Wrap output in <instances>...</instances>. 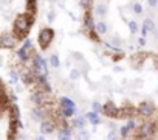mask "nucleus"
I'll return each mask as SVG.
<instances>
[{
  "instance_id": "f257e3e1",
  "label": "nucleus",
  "mask_w": 158,
  "mask_h": 140,
  "mask_svg": "<svg viewBox=\"0 0 158 140\" xmlns=\"http://www.w3.org/2000/svg\"><path fill=\"white\" fill-rule=\"evenodd\" d=\"M34 16H36V11H27L25 14H19L16 17V20L13 24V30H14L13 34L19 41L23 39V37H27V34H28V31H30L34 19H36Z\"/></svg>"
},
{
  "instance_id": "f03ea898",
  "label": "nucleus",
  "mask_w": 158,
  "mask_h": 140,
  "mask_svg": "<svg viewBox=\"0 0 158 140\" xmlns=\"http://www.w3.org/2000/svg\"><path fill=\"white\" fill-rule=\"evenodd\" d=\"M53 39H54V31H53V28H42V30L39 31L37 42H39V45H40L42 50H47V48L51 45Z\"/></svg>"
},
{
  "instance_id": "7ed1b4c3",
  "label": "nucleus",
  "mask_w": 158,
  "mask_h": 140,
  "mask_svg": "<svg viewBox=\"0 0 158 140\" xmlns=\"http://www.w3.org/2000/svg\"><path fill=\"white\" fill-rule=\"evenodd\" d=\"M153 135H155V123L153 121H144L136 131V137L149 138V137H153Z\"/></svg>"
},
{
  "instance_id": "20e7f679",
  "label": "nucleus",
  "mask_w": 158,
  "mask_h": 140,
  "mask_svg": "<svg viewBox=\"0 0 158 140\" xmlns=\"http://www.w3.org/2000/svg\"><path fill=\"white\" fill-rule=\"evenodd\" d=\"M19 44V39L13 33H3L0 36V47L2 48H14Z\"/></svg>"
},
{
  "instance_id": "39448f33",
  "label": "nucleus",
  "mask_w": 158,
  "mask_h": 140,
  "mask_svg": "<svg viewBox=\"0 0 158 140\" xmlns=\"http://www.w3.org/2000/svg\"><path fill=\"white\" fill-rule=\"evenodd\" d=\"M136 114V107H133L132 104H126L123 107H118V114H116V118H123V120H132Z\"/></svg>"
},
{
  "instance_id": "423d86ee",
  "label": "nucleus",
  "mask_w": 158,
  "mask_h": 140,
  "mask_svg": "<svg viewBox=\"0 0 158 140\" xmlns=\"http://www.w3.org/2000/svg\"><path fill=\"white\" fill-rule=\"evenodd\" d=\"M101 112H102L106 117H109V118H116L118 106H116L115 103H112V101H107V103L101 107Z\"/></svg>"
},
{
  "instance_id": "0eeeda50",
  "label": "nucleus",
  "mask_w": 158,
  "mask_h": 140,
  "mask_svg": "<svg viewBox=\"0 0 158 140\" xmlns=\"http://www.w3.org/2000/svg\"><path fill=\"white\" fill-rule=\"evenodd\" d=\"M153 111H155V107H153V104H150V103H141L139 106H138V109H136V112L141 115V117H150L152 114H153Z\"/></svg>"
},
{
  "instance_id": "6e6552de",
  "label": "nucleus",
  "mask_w": 158,
  "mask_h": 140,
  "mask_svg": "<svg viewBox=\"0 0 158 140\" xmlns=\"http://www.w3.org/2000/svg\"><path fill=\"white\" fill-rule=\"evenodd\" d=\"M93 27H95V22H93V17H92V11L87 10L85 14H84V31H85V34H89L93 30Z\"/></svg>"
},
{
  "instance_id": "1a4fd4ad",
  "label": "nucleus",
  "mask_w": 158,
  "mask_h": 140,
  "mask_svg": "<svg viewBox=\"0 0 158 140\" xmlns=\"http://www.w3.org/2000/svg\"><path fill=\"white\" fill-rule=\"evenodd\" d=\"M141 31H143V37H146V34H147V33L155 31V22H153V19L146 17V19H144V22H143V28H141Z\"/></svg>"
},
{
  "instance_id": "9d476101",
  "label": "nucleus",
  "mask_w": 158,
  "mask_h": 140,
  "mask_svg": "<svg viewBox=\"0 0 158 140\" xmlns=\"http://www.w3.org/2000/svg\"><path fill=\"white\" fill-rule=\"evenodd\" d=\"M54 131V123L51 120H40V132L42 134H51Z\"/></svg>"
},
{
  "instance_id": "9b49d317",
  "label": "nucleus",
  "mask_w": 158,
  "mask_h": 140,
  "mask_svg": "<svg viewBox=\"0 0 158 140\" xmlns=\"http://www.w3.org/2000/svg\"><path fill=\"white\" fill-rule=\"evenodd\" d=\"M36 53V50H33V51H28V50H23V48H19L17 50V58L22 61V62H27V61H30L31 58H33V55Z\"/></svg>"
},
{
  "instance_id": "f8f14e48",
  "label": "nucleus",
  "mask_w": 158,
  "mask_h": 140,
  "mask_svg": "<svg viewBox=\"0 0 158 140\" xmlns=\"http://www.w3.org/2000/svg\"><path fill=\"white\" fill-rule=\"evenodd\" d=\"M20 78H22V81L25 83V84H33L34 83V75H33V72L31 70H22L20 72Z\"/></svg>"
},
{
  "instance_id": "ddd939ff",
  "label": "nucleus",
  "mask_w": 158,
  "mask_h": 140,
  "mask_svg": "<svg viewBox=\"0 0 158 140\" xmlns=\"http://www.w3.org/2000/svg\"><path fill=\"white\" fill-rule=\"evenodd\" d=\"M8 112H10V120H19L20 117V111H19V106L16 103H11L8 106Z\"/></svg>"
},
{
  "instance_id": "4468645a",
  "label": "nucleus",
  "mask_w": 158,
  "mask_h": 140,
  "mask_svg": "<svg viewBox=\"0 0 158 140\" xmlns=\"http://www.w3.org/2000/svg\"><path fill=\"white\" fill-rule=\"evenodd\" d=\"M71 126L73 128H77V129H85V126H87L85 117H74L71 120Z\"/></svg>"
},
{
  "instance_id": "2eb2a0df",
  "label": "nucleus",
  "mask_w": 158,
  "mask_h": 140,
  "mask_svg": "<svg viewBox=\"0 0 158 140\" xmlns=\"http://www.w3.org/2000/svg\"><path fill=\"white\" fill-rule=\"evenodd\" d=\"M59 107H71V109H76V104H74V101L71 100V98H68V97H60L59 98Z\"/></svg>"
},
{
  "instance_id": "dca6fc26",
  "label": "nucleus",
  "mask_w": 158,
  "mask_h": 140,
  "mask_svg": "<svg viewBox=\"0 0 158 140\" xmlns=\"http://www.w3.org/2000/svg\"><path fill=\"white\" fill-rule=\"evenodd\" d=\"M85 120H87L89 123H92L93 126H96V125L101 123V117H99V114H96V112H87V114H85Z\"/></svg>"
},
{
  "instance_id": "f3484780",
  "label": "nucleus",
  "mask_w": 158,
  "mask_h": 140,
  "mask_svg": "<svg viewBox=\"0 0 158 140\" xmlns=\"http://www.w3.org/2000/svg\"><path fill=\"white\" fill-rule=\"evenodd\" d=\"M57 140H71V129H70V126H65V128H62L57 132Z\"/></svg>"
},
{
  "instance_id": "a211bd4d",
  "label": "nucleus",
  "mask_w": 158,
  "mask_h": 140,
  "mask_svg": "<svg viewBox=\"0 0 158 140\" xmlns=\"http://www.w3.org/2000/svg\"><path fill=\"white\" fill-rule=\"evenodd\" d=\"M93 30H95V33H96L98 36H101V34H106V33H107L109 27H107L106 22H98V24H95Z\"/></svg>"
},
{
  "instance_id": "6ab92c4d",
  "label": "nucleus",
  "mask_w": 158,
  "mask_h": 140,
  "mask_svg": "<svg viewBox=\"0 0 158 140\" xmlns=\"http://www.w3.org/2000/svg\"><path fill=\"white\" fill-rule=\"evenodd\" d=\"M31 118L33 120H44V107H34L31 111Z\"/></svg>"
},
{
  "instance_id": "aec40b11",
  "label": "nucleus",
  "mask_w": 158,
  "mask_h": 140,
  "mask_svg": "<svg viewBox=\"0 0 158 140\" xmlns=\"http://www.w3.org/2000/svg\"><path fill=\"white\" fill-rule=\"evenodd\" d=\"M95 13H96V16L102 17V16H106V14H107V7H106L104 3H98V5H96V8H95Z\"/></svg>"
},
{
  "instance_id": "412c9836",
  "label": "nucleus",
  "mask_w": 158,
  "mask_h": 140,
  "mask_svg": "<svg viewBox=\"0 0 158 140\" xmlns=\"http://www.w3.org/2000/svg\"><path fill=\"white\" fill-rule=\"evenodd\" d=\"M48 62H50L51 67H54V68H59V67H60V59H59V56H57L56 53L50 56V61H48Z\"/></svg>"
},
{
  "instance_id": "4be33fe9",
  "label": "nucleus",
  "mask_w": 158,
  "mask_h": 140,
  "mask_svg": "<svg viewBox=\"0 0 158 140\" xmlns=\"http://www.w3.org/2000/svg\"><path fill=\"white\" fill-rule=\"evenodd\" d=\"M77 140H90V132L87 129H79V137Z\"/></svg>"
},
{
  "instance_id": "5701e85b",
  "label": "nucleus",
  "mask_w": 158,
  "mask_h": 140,
  "mask_svg": "<svg viewBox=\"0 0 158 140\" xmlns=\"http://www.w3.org/2000/svg\"><path fill=\"white\" fill-rule=\"evenodd\" d=\"M81 75H82V73H81V70H79V68H71V72H70V80L76 81Z\"/></svg>"
},
{
  "instance_id": "b1692460",
  "label": "nucleus",
  "mask_w": 158,
  "mask_h": 140,
  "mask_svg": "<svg viewBox=\"0 0 158 140\" xmlns=\"http://www.w3.org/2000/svg\"><path fill=\"white\" fill-rule=\"evenodd\" d=\"M79 5H81L84 10H90L93 5V0H79Z\"/></svg>"
},
{
  "instance_id": "393cba45",
  "label": "nucleus",
  "mask_w": 158,
  "mask_h": 140,
  "mask_svg": "<svg viewBox=\"0 0 158 140\" xmlns=\"http://www.w3.org/2000/svg\"><path fill=\"white\" fill-rule=\"evenodd\" d=\"M22 48H23V50H28V51H33V50H34V47H33V42H31L30 39H25V42H23Z\"/></svg>"
},
{
  "instance_id": "a878e982",
  "label": "nucleus",
  "mask_w": 158,
  "mask_h": 140,
  "mask_svg": "<svg viewBox=\"0 0 158 140\" xmlns=\"http://www.w3.org/2000/svg\"><path fill=\"white\" fill-rule=\"evenodd\" d=\"M129 30H130V33H138V24L135 22V20H130L129 22Z\"/></svg>"
},
{
  "instance_id": "bb28decb",
  "label": "nucleus",
  "mask_w": 158,
  "mask_h": 140,
  "mask_svg": "<svg viewBox=\"0 0 158 140\" xmlns=\"http://www.w3.org/2000/svg\"><path fill=\"white\" fill-rule=\"evenodd\" d=\"M36 2H37V0H27L28 11H36Z\"/></svg>"
},
{
  "instance_id": "cd10ccee",
  "label": "nucleus",
  "mask_w": 158,
  "mask_h": 140,
  "mask_svg": "<svg viewBox=\"0 0 158 140\" xmlns=\"http://www.w3.org/2000/svg\"><path fill=\"white\" fill-rule=\"evenodd\" d=\"M132 10H133V13H136V14H141V13H143V7H141L139 3H133Z\"/></svg>"
},
{
  "instance_id": "c85d7f7f",
  "label": "nucleus",
  "mask_w": 158,
  "mask_h": 140,
  "mask_svg": "<svg viewBox=\"0 0 158 140\" xmlns=\"http://www.w3.org/2000/svg\"><path fill=\"white\" fill-rule=\"evenodd\" d=\"M101 107H102V106H101L99 103H96V101H95V103L92 104V112H96V114H99V112H101Z\"/></svg>"
},
{
  "instance_id": "c756f323",
  "label": "nucleus",
  "mask_w": 158,
  "mask_h": 140,
  "mask_svg": "<svg viewBox=\"0 0 158 140\" xmlns=\"http://www.w3.org/2000/svg\"><path fill=\"white\" fill-rule=\"evenodd\" d=\"M10 78H11V83H17L19 81V75L14 72V70H11V72H10Z\"/></svg>"
},
{
  "instance_id": "7c9ffc66",
  "label": "nucleus",
  "mask_w": 158,
  "mask_h": 140,
  "mask_svg": "<svg viewBox=\"0 0 158 140\" xmlns=\"http://www.w3.org/2000/svg\"><path fill=\"white\" fill-rule=\"evenodd\" d=\"M126 128H127V129H129V131L132 132V131H133V129L136 128V123H135L133 120H129V121H127V125H126Z\"/></svg>"
},
{
  "instance_id": "2f4dec72",
  "label": "nucleus",
  "mask_w": 158,
  "mask_h": 140,
  "mask_svg": "<svg viewBox=\"0 0 158 140\" xmlns=\"http://www.w3.org/2000/svg\"><path fill=\"white\" fill-rule=\"evenodd\" d=\"M107 140H118V134H116V131H110V132L107 134Z\"/></svg>"
},
{
  "instance_id": "473e14b6",
  "label": "nucleus",
  "mask_w": 158,
  "mask_h": 140,
  "mask_svg": "<svg viewBox=\"0 0 158 140\" xmlns=\"http://www.w3.org/2000/svg\"><path fill=\"white\" fill-rule=\"evenodd\" d=\"M89 36H90V39H92V41H95V42H99V36L95 33V30H92V31L89 33Z\"/></svg>"
},
{
  "instance_id": "72a5a7b5",
  "label": "nucleus",
  "mask_w": 158,
  "mask_h": 140,
  "mask_svg": "<svg viewBox=\"0 0 158 140\" xmlns=\"http://www.w3.org/2000/svg\"><path fill=\"white\" fill-rule=\"evenodd\" d=\"M119 134H121V137H129V134H130V131L126 128V126H123L121 129H119Z\"/></svg>"
},
{
  "instance_id": "f704fd0d",
  "label": "nucleus",
  "mask_w": 158,
  "mask_h": 140,
  "mask_svg": "<svg viewBox=\"0 0 158 140\" xmlns=\"http://www.w3.org/2000/svg\"><path fill=\"white\" fill-rule=\"evenodd\" d=\"M54 19H56V13H54V10H51V11L48 13V20H50V22H53Z\"/></svg>"
},
{
  "instance_id": "c9c22d12",
  "label": "nucleus",
  "mask_w": 158,
  "mask_h": 140,
  "mask_svg": "<svg viewBox=\"0 0 158 140\" xmlns=\"http://www.w3.org/2000/svg\"><path fill=\"white\" fill-rule=\"evenodd\" d=\"M147 3H149V7H150V8H155V7H156V3H158V0H147Z\"/></svg>"
},
{
  "instance_id": "e433bc0d",
  "label": "nucleus",
  "mask_w": 158,
  "mask_h": 140,
  "mask_svg": "<svg viewBox=\"0 0 158 140\" xmlns=\"http://www.w3.org/2000/svg\"><path fill=\"white\" fill-rule=\"evenodd\" d=\"M74 59H76V61H82V56L79 55V53H74Z\"/></svg>"
},
{
  "instance_id": "4c0bfd02",
  "label": "nucleus",
  "mask_w": 158,
  "mask_h": 140,
  "mask_svg": "<svg viewBox=\"0 0 158 140\" xmlns=\"http://www.w3.org/2000/svg\"><path fill=\"white\" fill-rule=\"evenodd\" d=\"M138 44H139V45H144V44H146V37H139Z\"/></svg>"
},
{
  "instance_id": "58836bf2",
  "label": "nucleus",
  "mask_w": 158,
  "mask_h": 140,
  "mask_svg": "<svg viewBox=\"0 0 158 140\" xmlns=\"http://www.w3.org/2000/svg\"><path fill=\"white\" fill-rule=\"evenodd\" d=\"M17 140H27V137H25V135H19Z\"/></svg>"
},
{
  "instance_id": "ea45409f",
  "label": "nucleus",
  "mask_w": 158,
  "mask_h": 140,
  "mask_svg": "<svg viewBox=\"0 0 158 140\" xmlns=\"http://www.w3.org/2000/svg\"><path fill=\"white\" fill-rule=\"evenodd\" d=\"M34 140H45V138H44V135H37Z\"/></svg>"
},
{
  "instance_id": "a19ab883",
  "label": "nucleus",
  "mask_w": 158,
  "mask_h": 140,
  "mask_svg": "<svg viewBox=\"0 0 158 140\" xmlns=\"http://www.w3.org/2000/svg\"><path fill=\"white\" fill-rule=\"evenodd\" d=\"M2 64H3V59H2V58H0V65H2Z\"/></svg>"
},
{
  "instance_id": "79ce46f5",
  "label": "nucleus",
  "mask_w": 158,
  "mask_h": 140,
  "mask_svg": "<svg viewBox=\"0 0 158 140\" xmlns=\"http://www.w3.org/2000/svg\"><path fill=\"white\" fill-rule=\"evenodd\" d=\"M50 2H59V0H50Z\"/></svg>"
}]
</instances>
